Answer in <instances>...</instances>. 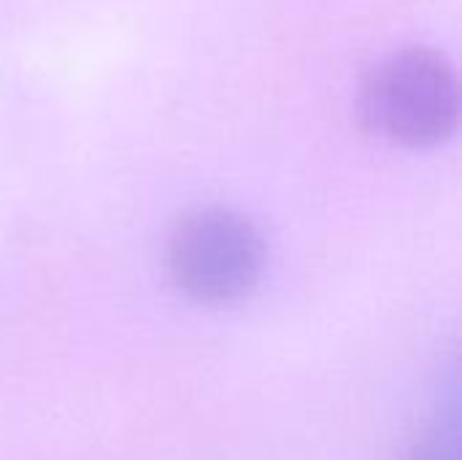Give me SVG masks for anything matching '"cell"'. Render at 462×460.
<instances>
[{
	"instance_id": "6da1fadb",
	"label": "cell",
	"mask_w": 462,
	"mask_h": 460,
	"mask_svg": "<svg viewBox=\"0 0 462 460\" xmlns=\"http://www.w3.org/2000/svg\"><path fill=\"white\" fill-rule=\"evenodd\" d=\"M360 111L365 125L393 144H439L457 125L460 89L455 68L428 46L398 49L368 70Z\"/></svg>"
},
{
	"instance_id": "7a4b0ae2",
	"label": "cell",
	"mask_w": 462,
	"mask_h": 460,
	"mask_svg": "<svg viewBox=\"0 0 462 460\" xmlns=\"http://www.w3.org/2000/svg\"><path fill=\"white\" fill-rule=\"evenodd\" d=\"M263 268V236L233 209H198L179 220L168 239V271L176 287L198 304L222 306L246 298Z\"/></svg>"
},
{
	"instance_id": "3957f363",
	"label": "cell",
	"mask_w": 462,
	"mask_h": 460,
	"mask_svg": "<svg viewBox=\"0 0 462 460\" xmlns=\"http://www.w3.org/2000/svg\"><path fill=\"white\" fill-rule=\"evenodd\" d=\"M455 431L447 437L441 428L430 431L428 437H422V442L414 447L411 460H457V450H455Z\"/></svg>"
}]
</instances>
